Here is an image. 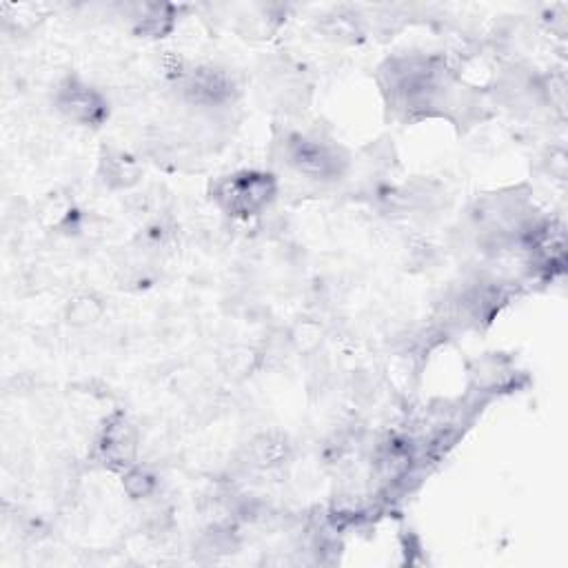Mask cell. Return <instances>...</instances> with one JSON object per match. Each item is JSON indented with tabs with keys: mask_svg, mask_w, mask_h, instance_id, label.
<instances>
[{
	"mask_svg": "<svg viewBox=\"0 0 568 568\" xmlns=\"http://www.w3.org/2000/svg\"><path fill=\"white\" fill-rule=\"evenodd\" d=\"M276 194L271 176L265 174H240L229 176L216 187V198L233 216H251Z\"/></svg>",
	"mask_w": 568,
	"mask_h": 568,
	"instance_id": "1",
	"label": "cell"
},
{
	"mask_svg": "<svg viewBox=\"0 0 568 568\" xmlns=\"http://www.w3.org/2000/svg\"><path fill=\"white\" fill-rule=\"evenodd\" d=\"M103 174L111 187H127L138 180V167L125 154H109L103 160Z\"/></svg>",
	"mask_w": 568,
	"mask_h": 568,
	"instance_id": "5",
	"label": "cell"
},
{
	"mask_svg": "<svg viewBox=\"0 0 568 568\" xmlns=\"http://www.w3.org/2000/svg\"><path fill=\"white\" fill-rule=\"evenodd\" d=\"M154 478L147 471L142 469H131L125 475V489L131 497H147L151 491H154Z\"/></svg>",
	"mask_w": 568,
	"mask_h": 568,
	"instance_id": "6",
	"label": "cell"
},
{
	"mask_svg": "<svg viewBox=\"0 0 568 568\" xmlns=\"http://www.w3.org/2000/svg\"><path fill=\"white\" fill-rule=\"evenodd\" d=\"M289 158L300 174H307L311 178H333L340 174V167L344 165V160L338 156V149L309 138H293L289 142Z\"/></svg>",
	"mask_w": 568,
	"mask_h": 568,
	"instance_id": "2",
	"label": "cell"
},
{
	"mask_svg": "<svg viewBox=\"0 0 568 568\" xmlns=\"http://www.w3.org/2000/svg\"><path fill=\"white\" fill-rule=\"evenodd\" d=\"M58 109L76 123H98L105 116V103L94 89L76 83V80H67V83L58 91Z\"/></svg>",
	"mask_w": 568,
	"mask_h": 568,
	"instance_id": "3",
	"label": "cell"
},
{
	"mask_svg": "<svg viewBox=\"0 0 568 568\" xmlns=\"http://www.w3.org/2000/svg\"><path fill=\"white\" fill-rule=\"evenodd\" d=\"M100 449H103V458L109 464L129 466L136 453V435L125 420H118L107 426Z\"/></svg>",
	"mask_w": 568,
	"mask_h": 568,
	"instance_id": "4",
	"label": "cell"
},
{
	"mask_svg": "<svg viewBox=\"0 0 568 568\" xmlns=\"http://www.w3.org/2000/svg\"><path fill=\"white\" fill-rule=\"evenodd\" d=\"M100 316V304L91 298H80L71 304V322L87 324Z\"/></svg>",
	"mask_w": 568,
	"mask_h": 568,
	"instance_id": "7",
	"label": "cell"
}]
</instances>
